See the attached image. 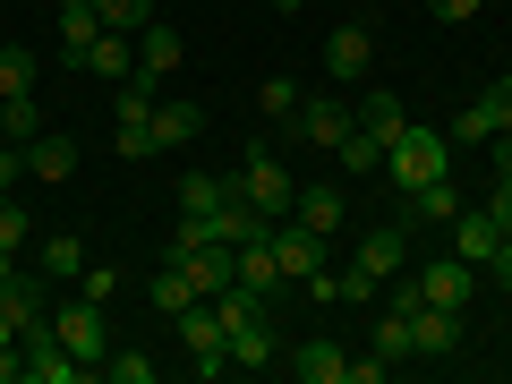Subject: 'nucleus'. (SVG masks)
<instances>
[{
    "label": "nucleus",
    "instance_id": "9b49d317",
    "mask_svg": "<svg viewBox=\"0 0 512 384\" xmlns=\"http://www.w3.org/2000/svg\"><path fill=\"white\" fill-rule=\"evenodd\" d=\"M470 291H478V265H470V256H444V265H427V274H419L427 308H461Z\"/></svg>",
    "mask_w": 512,
    "mask_h": 384
},
{
    "label": "nucleus",
    "instance_id": "ea45409f",
    "mask_svg": "<svg viewBox=\"0 0 512 384\" xmlns=\"http://www.w3.org/2000/svg\"><path fill=\"white\" fill-rule=\"evenodd\" d=\"M495 188L512 197V137H495Z\"/></svg>",
    "mask_w": 512,
    "mask_h": 384
},
{
    "label": "nucleus",
    "instance_id": "ddd939ff",
    "mask_svg": "<svg viewBox=\"0 0 512 384\" xmlns=\"http://www.w3.org/2000/svg\"><path fill=\"white\" fill-rule=\"evenodd\" d=\"M402 265H410V231H402V222H384V231H367V239H359V274H367V282L402 274Z\"/></svg>",
    "mask_w": 512,
    "mask_h": 384
},
{
    "label": "nucleus",
    "instance_id": "b1692460",
    "mask_svg": "<svg viewBox=\"0 0 512 384\" xmlns=\"http://www.w3.org/2000/svg\"><path fill=\"white\" fill-rule=\"evenodd\" d=\"M410 214H419V222H453V214H461L453 171H444V180H427V188H410Z\"/></svg>",
    "mask_w": 512,
    "mask_h": 384
},
{
    "label": "nucleus",
    "instance_id": "72a5a7b5",
    "mask_svg": "<svg viewBox=\"0 0 512 384\" xmlns=\"http://www.w3.org/2000/svg\"><path fill=\"white\" fill-rule=\"evenodd\" d=\"M376 350H384V359H410V316H402V308H384V325H376Z\"/></svg>",
    "mask_w": 512,
    "mask_h": 384
},
{
    "label": "nucleus",
    "instance_id": "f3484780",
    "mask_svg": "<svg viewBox=\"0 0 512 384\" xmlns=\"http://www.w3.org/2000/svg\"><path fill=\"white\" fill-rule=\"evenodd\" d=\"M86 69H94V77H137V35H120V26H103V35L86 43Z\"/></svg>",
    "mask_w": 512,
    "mask_h": 384
},
{
    "label": "nucleus",
    "instance_id": "2f4dec72",
    "mask_svg": "<svg viewBox=\"0 0 512 384\" xmlns=\"http://www.w3.org/2000/svg\"><path fill=\"white\" fill-rule=\"evenodd\" d=\"M94 18H103V26H120V35H137V26L154 18V0H94Z\"/></svg>",
    "mask_w": 512,
    "mask_h": 384
},
{
    "label": "nucleus",
    "instance_id": "6e6552de",
    "mask_svg": "<svg viewBox=\"0 0 512 384\" xmlns=\"http://www.w3.org/2000/svg\"><path fill=\"white\" fill-rule=\"evenodd\" d=\"M367 69H376V35H367L359 18H342V26L325 35V77H333V86H359Z\"/></svg>",
    "mask_w": 512,
    "mask_h": 384
},
{
    "label": "nucleus",
    "instance_id": "49530a36",
    "mask_svg": "<svg viewBox=\"0 0 512 384\" xmlns=\"http://www.w3.org/2000/svg\"><path fill=\"white\" fill-rule=\"evenodd\" d=\"M0 146H9V128H0Z\"/></svg>",
    "mask_w": 512,
    "mask_h": 384
},
{
    "label": "nucleus",
    "instance_id": "e433bc0d",
    "mask_svg": "<svg viewBox=\"0 0 512 384\" xmlns=\"http://www.w3.org/2000/svg\"><path fill=\"white\" fill-rule=\"evenodd\" d=\"M478 103H487V120H495V137H512V77H504V86H487V94H478Z\"/></svg>",
    "mask_w": 512,
    "mask_h": 384
},
{
    "label": "nucleus",
    "instance_id": "4c0bfd02",
    "mask_svg": "<svg viewBox=\"0 0 512 384\" xmlns=\"http://www.w3.org/2000/svg\"><path fill=\"white\" fill-rule=\"evenodd\" d=\"M384 367H393L384 350H376V359H350V367H342V384H384Z\"/></svg>",
    "mask_w": 512,
    "mask_h": 384
},
{
    "label": "nucleus",
    "instance_id": "f03ea898",
    "mask_svg": "<svg viewBox=\"0 0 512 384\" xmlns=\"http://www.w3.org/2000/svg\"><path fill=\"white\" fill-rule=\"evenodd\" d=\"M384 163H393V188H427V180H444V171H453V137H444V128H419L410 120L402 137H393V146H384Z\"/></svg>",
    "mask_w": 512,
    "mask_h": 384
},
{
    "label": "nucleus",
    "instance_id": "a211bd4d",
    "mask_svg": "<svg viewBox=\"0 0 512 384\" xmlns=\"http://www.w3.org/2000/svg\"><path fill=\"white\" fill-rule=\"evenodd\" d=\"M342 367H350L342 342H299V350H291V376H299V384H342Z\"/></svg>",
    "mask_w": 512,
    "mask_h": 384
},
{
    "label": "nucleus",
    "instance_id": "473e14b6",
    "mask_svg": "<svg viewBox=\"0 0 512 384\" xmlns=\"http://www.w3.org/2000/svg\"><path fill=\"white\" fill-rule=\"evenodd\" d=\"M256 111H274V120H291V111H299V86H291V77H265V86H256Z\"/></svg>",
    "mask_w": 512,
    "mask_h": 384
},
{
    "label": "nucleus",
    "instance_id": "c9c22d12",
    "mask_svg": "<svg viewBox=\"0 0 512 384\" xmlns=\"http://www.w3.org/2000/svg\"><path fill=\"white\" fill-rule=\"evenodd\" d=\"M26 239H35V222H26L9 197H0V248H18V256H26Z\"/></svg>",
    "mask_w": 512,
    "mask_h": 384
},
{
    "label": "nucleus",
    "instance_id": "20e7f679",
    "mask_svg": "<svg viewBox=\"0 0 512 384\" xmlns=\"http://www.w3.org/2000/svg\"><path fill=\"white\" fill-rule=\"evenodd\" d=\"M231 188H239V197H248V205H256L265 222H282V214L299 205V180H291V171H282V163H274L265 146H248V163L231 171Z\"/></svg>",
    "mask_w": 512,
    "mask_h": 384
},
{
    "label": "nucleus",
    "instance_id": "7ed1b4c3",
    "mask_svg": "<svg viewBox=\"0 0 512 384\" xmlns=\"http://www.w3.org/2000/svg\"><path fill=\"white\" fill-rule=\"evenodd\" d=\"M52 333H60V350H69V359H86L94 376H103V359H111V325H103V299H60L52 308Z\"/></svg>",
    "mask_w": 512,
    "mask_h": 384
},
{
    "label": "nucleus",
    "instance_id": "7c9ffc66",
    "mask_svg": "<svg viewBox=\"0 0 512 384\" xmlns=\"http://www.w3.org/2000/svg\"><path fill=\"white\" fill-rule=\"evenodd\" d=\"M103 376H111V384H154V359H146V350H120V342H111Z\"/></svg>",
    "mask_w": 512,
    "mask_h": 384
},
{
    "label": "nucleus",
    "instance_id": "bb28decb",
    "mask_svg": "<svg viewBox=\"0 0 512 384\" xmlns=\"http://www.w3.org/2000/svg\"><path fill=\"white\" fill-rule=\"evenodd\" d=\"M222 197H231V180H214V171H188L180 180V214H214Z\"/></svg>",
    "mask_w": 512,
    "mask_h": 384
},
{
    "label": "nucleus",
    "instance_id": "58836bf2",
    "mask_svg": "<svg viewBox=\"0 0 512 384\" xmlns=\"http://www.w3.org/2000/svg\"><path fill=\"white\" fill-rule=\"evenodd\" d=\"M427 9H436V18H453V26H461V18H478V9H487V0H427Z\"/></svg>",
    "mask_w": 512,
    "mask_h": 384
},
{
    "label": "nucleus",
    "instance_id": "6ab92c4d",
    "mask_svg": "<svg viewBox=\"0 0 512 384\" xmlns=\"http://www.w3.org/2000/svg\"><path fill=\"white\" fill-rule=\"evenodd\" d=\"M350 120H359V128H376L384 146H393V137H402V128H410V111L393 103V94H384V86H367L359 103H350Z\"/></svg>",
    "mask_w": 512,
    "mask_h": 384
},
{
    "label": "nucleus",
    "instance_id": "c03bdc74",
    "mask_svg": "<svg viewBox=\"0 0 512 384\" xmlns=\"http://www.w3.org/2000/svg\"><path fill=\"white\" fill-rule=\"evenodd\" d=\"M60 9H94V0H60Z\"/></svg>",
    "mask_w": 512,
    "mask_h": 384
},
{
    "label": "nucleus",
    "instance_id": "5701e85b",
    "mask_svg": "<svg viewBox=\"0 0 512 384\" xmlns=\"http://www.w3.org/2000/svg\"><path fill=\"white\" fill-rule=\"evenodd\" d=\"M333 163H342V171H384V137H376V128H359V120H350V137L333 146Z\"/></svg>",
    "mask_w": 512,
    "mask_h": 384
},
{
    "label": "nucleus",
    "instance_id": "a18cd8bd",
    "mask_svg": "<svg viewBox=\"0 0 512 384\" xmlns=\"http://www.w3.org/2000/svg\"><path fill=\"white\" fill-rule=\"evenodd\" d=\"M282 9H308V0H282Z\"/></svg>",
    "mask_w": 512,
    "mask_h": 384
},
{
    "label": "nucleus",
    "instance_id": "f704fd0d",
    "mask_svg": "<svg viewBox=\"0 0 512 384\" xmlns=\"http://www.w3.org/2000/svg\"><path fill=\"white\" fill-rule=\"evenodd\" d=\"M69 291H86V299H103V308H111V299H120V274H111V265H86Z\"/></svg>",
    "mask_w": 512,
    "mask_h": 384
},
{
    "label": "nucleus",
    "instance_id": "412c9836",
    "mask_svg": "<svg viewBox=\"0 0 512 384\" xmlns=\"http://www.w3.org/2000/svg\"><path fill=\"white\" fill-rule=\"evenodd\" d=\"M180 69V35H171V26H137V77H171Z\"/></svg>",
    "mask_w": 512,
    "mask_h": 384
},
{
    "label": "nucleus",
    "instance_id": "cd10ccee",
    "mask_svg": "<svg viewBox=\"0 0 512 384\" xmlns=\"http://www.w3.org/2000/svg\"><path fill=\"white\" fill-rule=\"evenodd\" d=\"M146 299H154V308H163V316H180V308H188V299H197V282H188V274H180V265H163V274H154V282H146Z\"/></svg>",
    "mask_w": 512,
    "mask_h": 384
},
{
    "label": "nucleus",
    "instance_id": "2eb2a0df",
    "mask_svg": "<svg viewBox=\"0 0 512 384\" xmlns=\"http://www.w3.org/2000/svg\"><path fill=\"white\" fill-rule=\"evenodd\" d=\"M86 265H94V256H86V239H77V231H52V239L35 248V274H43V282H77Z\"/></svg>",
    "mask_w": 512,
    "mask_h": 384
},
{
    "label": "nucleus",
    "instance_id": "c756f323",
    "mask_svg": "<svg viewBox=\"0 0 512 384\" xmlns=\"http://www.w3.org/2000/svg\"><path fill=\"white\" fill-rule=\"evenodd\" d=\"M94 35H103V18H94V9H60V52H69V60H86Z\"/></svg>",
    "mask_w": 512,
    "mask_h": 384
},
{
    "label": "nucleus",
    "instance_id": "4468645a",
    "mask_svg": "<svg viewBox=\"0 0 512 384\" xmlns=\"http://www.w3.org/2000/svg\"><path fill=\"white\" fill-rule=\"evenodd\" d=\"M197 128H205V111H197V103H180V94H163V103H154V154L197 146Z\"/></svg>",
    "mask_w": 512,
    "mask_h": 384
},
{
    "label": "nucleus",
    "instance_id": "0eeeda50",
    "mask_svg": "<svg viewBox=\"0 0 512 384\" xmlns=\"http://www.w3.org/2000/svg\"><path fill=\"white\" fill-rule=\"evenodd\" d=\"M291 137H299V146H342V137H350V103H342V94H299V111H291Z\"/></svg>",
    "mask_w": 512,
    "mask_h": 384
},
{
    "label": "nucleus",
    "instance_id": "39448f33",
    "mask_svg": "<svg viewBox=\"0 0 512 384\" xmlns=\"http://www.w3.org/2000/svg\"><path fill=\"white\" fill-rule=\"evenodd\" d=\"M171 325H180V342H188V367H197V376H222V367H231V333H222L214 299H188V308L171 316Z\"/></svg>",
    "mask_w": 512,
    "mask_h": 384
},
{
    "label": "nucleus",
    "instance_id": "f8f14e48",
    "mask_svg": "<svg viewBox=\"0 0 512 384\" xmlns=\"http://www.w3.org/2000/svg\"><path fill=\"white\" fill-rule=\"evenodd\" d=\"M453 239H461V256H470V265H495V256L512 248V231H504V222H495V214H470V205L453 214Z\"/></svg>",
    "mask_w": 512,
    "mask_h": 384
},
{
    "label": "nucleus",
    "instance_id": "f257e3e1",
    "mask_svg": "<svg viewBox=\"0 0 512 384\" xmlns=\"http://www.w3.org/2000/svg\"><path fill=\"white\" fill-rule=\"evenodd\" d=\"M154 103H163V77H120V103H111V146H120V163H146L154 154Z\"/></svg>",
    "mask_w": 512,
    "mask_h": 384
},
{
    "label": "nucleus",
    "instance_id": "79ce46f5",
    "mask_svg": "<svg viewBox=\"0 0 512 384\" xmlns=\"http://www.w3.org/2000/svg\"><path fill=\"white\" fill-rule=\"evenodd\" d=\"M0 350H18V325H9V308H0Z\"/></svg>",
    "mask_w": 512,
    "mask_h": 384
},
{
    "label": "nucleus",
    "instance_id": "a878e982",
    "mask_svg": "<svg viewBox=\"0 0 512 384\" xmlns=\"http://www.w3.org/2000/svg\"><path fill=\"white\" fill-rule=\"evenodd\" d=\"M444 137H453V154H461V146H495V120H487V103H461Z\"/></svg>",
    "mask_w": 512,
    "mask_h": 384
},
{
    "label": "nucleus",
    "instance_id": "a19ab883",
    "mask_svg": "<svg viewBox=\"0 0 512 384\" xmlns=\"http://www.w3.org/2000/svg\"><path fill=\"white\" fill-rule=\"evenodd\" d=\"M18 171H26V146H0V188L18 180Z\"/></svg>",
    "mask_w": 512,
    "mask_h": 384
},
{
    "label": "nucleus",
    "instance_id": "423d86ee",
    "mask_svg": "<svg viewBox=\"0 0 512 384\" xmlns=\"http://www.w3.org/2000/svg\"><path fill=\"white\" fill-rule=\"evenodd\" d=\"M274 265H282V282H308V291H333V282H325V239H316L308 222H291V214L274 222Z\"/></svg>",
    "mask_w": 512,
    "mask_h": 384
},
{
    "label": "nucleus",
    "instance_id": "dca6fc26",
    "mask_svg": "<svg viewBox=\"0 0 512 384\" xmlns=\"http://www.w3.org/2000/svg\"><path fill=\"white\" fill-rule=\"evenodd\" d=\"M291 222H308L316 239H333V231H342V222H350V205H342V188H299Z\"/></svg>",
    "mask_w": 512,
    "mask_h": 384
},
{
    "label": "nucleus",
    "instance_id": "9d476101",
    "mask_svg": "<svg viewBox=\"0 0 512 384\" xmlns=\"http://www.w3.org/2000/svg\"><path fill=\"white\" fill-rule=\"evenodd\" d=\"M0 308H9V325H18V342L35 325H52V282H26V274H9L0 282Z\"/></svg>",
    "mask_w": 512,
    "mask_h": 384
},
{
    "label": "nucleus",
    "instance_id": "37998d69",
    "mask_svg": "<svg viewBox=\"0 0 512 384\" xmlns=\"http://www.w3.org/2000/svg\"><path fill=\"white\" fill-rule=\"evenodd\" d=\"M9 274H18V248H0V282H9Z\"/></svg>",
    "mask_w": 512,
    "mask_h": 384
},
{
    "label": "nucleus",
    "instance_id": "1a4fd4ad",
    "mask_svg": "<svg viewBox=\"0 0 512 384\" xmlns=\"http://www.w3.org/2000/svg\"><path fill=\"white\" fill-rule=\"evenodd\" d=\"M461 350V308H410V359H453Z\"/></svg>",
    "mask_w": 512,
    "mask_h": 384
},
{
    "label": "nucleus",
    "instance_id": "aec40b11",
    "mask_svg": "<svg viewBox=\"0 0 512 384\" xmlns=\"http://www.w3.org/2000/svg\"><path fill=\"white\" fill-rule=\"evenodd\" d=\"M231 367H274V325H265V308L231 325Z\"/></svg>",
    "mask_w": 512,
    "mask_h": 384
},
{
    "label": "nucleus",
    "instance_id": "c85d7f7f",
    "mask_svg": "<svg viewBox=\"0 0 512 384\" xmlns=\"http://www.w3.org/2000/svg\"><path fill=\"white\" fill-rule=\"evenodd\" d=\"M0 128H9V146H35V137H43V120H35V94H9V103H0Z\"/></svg>",
    "mask_w": 512,
    "mask_h": 384
},
{
    "label": "nucleus",
    "instance_id": "4be33fe9",
    "mask_svg": "<svg viewBox=\"0 0 512 384\" xmlns=\"http://www.w3.org/2000/svg\"><path fill=\"white\" fill-rule=\"evenodd\" d=\"M26 171H35V180H69V171H77V146H69V137H35V146H26Z\"/></svg>",
    "mask_w": 512,
    "mask_h": 384
},
{
    "label": "nucleus",
    "instance_id": "393cba45",
    "mask_svg": "<svg viewBox=\"0 0 512 384\" xmlns=\"http://www.w3.org/2000/svg\"><path fill=\"white\" fill-rule=\"evenodd\" d=\"M35 52H26V43H0V103H9V94H35Z\"/></svg>",
    "mask_w": 512,
    "mask_h": 384
}]
</instances>
